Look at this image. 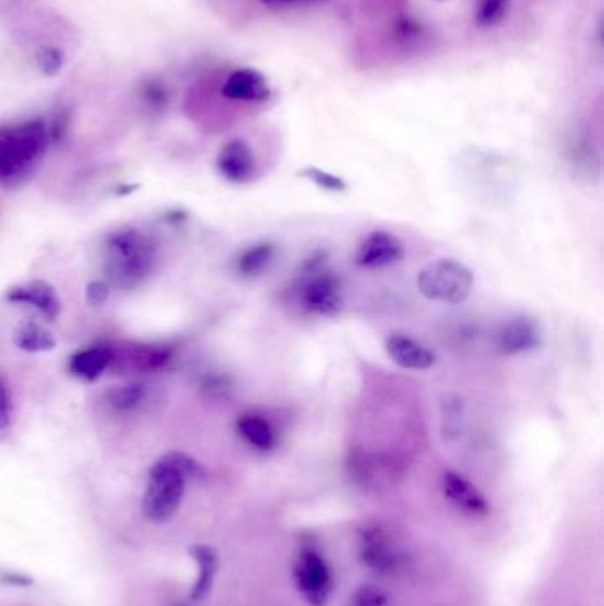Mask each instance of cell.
Segmentation results:
<instances>
[{
    "instance_id": "obj_10",
    "label": "cell",
    "mask_w": 604,
    "mask_h": 606,
    "mask_svg": "<svg viewBox=\"0 0 604 606\" xmlns=\"http://www.w3.org/2000/svg\"><path fill=\"white\" fill-rule=\"evenodd\" d=\"M442 486L447 500L450 504L456 505L461 513L475 518L488 516L491 513L488 498L484 497V493L463 475L447 470L442 477Z\"/></svg>"
},
{
    "instance_id": "obj_21",
    "label": "cell",
    "mask_w": 604,
    "mask_h": 606,
    "mask_svg": "<svg viewBox=\"0 0 604 606\" xmlns=\"http://www.w3.org/2000/svg\"><path fill=\"white\" fill-rule=\"evenodd\" d=\"M511 2L512 0H477L473 11L475 25L481 29H489L502 24L509 15Z\"/></svg>"
},
{
    "instance_id": "obj_7",
    "label": "cell",
    "mask_w": 604,
    "mask_h": 606,
    "mask_svg": "<svg viewBox=\"0 0 604 606\" xmlns=\"http://www.w3.org/2000/svg\"><path fill=\"white\" fill-rule=\"evenodd\" d=\"M358 553L365 568L378 575L392 573L399 564V550L387 530L380 525L365 527L358 534Z\"/></svg>"
},
{
    "instance_id": "obj_16",
    "label": "cell",
    "mask_w": 604,
    "mask_h": 606,
    "mask_svg": "<svg viewBox=\"0 0 604 606\" xmlns=\"http://www.w3.org/2000/svg\"><path fill=\"white\" fill-rule=\"evenodd\" d=\"M190 557L197 564V578L190 598L194 601H202L210 596L213 589L218 571V555L208 544H195L190 548Z\"/></svg>"
},
{
    "instance_id": "obj_20",
    "label": "cell",
    "mask_w": 604,
    "mask_h": 606,
    "mask_svg": "<svg viewBox=\"0 0 604 606\" xmlns=\"http://www.w3.org/2000/svg\"><path fill=\"white\" fill-rule=\"evenodd\" d=\"M172 355L174 348L169 344H151V346L146 344L135 351L132 362L139 371L155 373L171 362Z\"/></svg>"
},
{
    "instance_id": "obj_8",
    "label": "cell",
    "mask_w": 604,
    "mask_h": 606,
    "mask_svg": "<svg viewBox=\"0 0 604 606\" xmlns=\"http://www.w3.org/2000/svg\"><path fill=\"white\" fill-rule=\"evenodd\" d=\"M404 256L401 240L387 231H374L369 234L357 250L355 263L364 270H378L395 265Z\"/></svg>"
},
{
    "instance_id": "obj_30",
    "label": "cell",
    "mask_w": 604,
    "mask_h": 606,
    "mask_svg": "<svg viewBox=\"0 0 604 606\" xmlns=\"http://www.w3.org/2000/svg\"><path fill=\"white\" fill-rule=\"evenodd\" d=\"M270 6H291V4H305V2H319V0H261Z\"/></svg>"
},
{
    "instance_id": "obj_11",
    "label": "cell",
    "mask_w": 604,
    "mask_h": 606,
    "mask_svg": "<svg viewBox=\"0 0 604 606\" xmlns=\"http://www.w3.org/2000/svg\"><path fill=\"white\" fill-rule=\"evenodd\" d=\"M222 94L227 100L264 103L272 98V87L261 71L240 68L225 78Z\"/></svg>"
},
{
    "instance_id": "obj_17",
    "label": "cell",
    "mask_w": 604,
    "mask_h": 606,
    "mask_svg": "<svg viewBox=\"0 0 604 606\" xmlns=\"http://www.w3.org/2000/svg\"><path fill=\"white\" fill-rule=\"evenodd\" d=\"M13 344L25 353H48L57 348V337L38 321H22L15 328Z\"/></svg>"
},
{
    "instance_id": "obj_14",
    "label": "cell",
    "mask_w": 604,
    "mask_h": 606,
    "mask_svg": "<svg viewBox=\"0 0 604 606\" xmlns=\"http://www.w3.org/2000/svg\"><path fill=\"white\" fill-rule=\"evenodd\" d=\"M387 355L394 364L411 371H426L436 364L433 351L427 350L420 342L411 339L408 335L394 334L385 342Z\"/></svg>"
},
{
    "instance_id": "obj_22",
    "label": "cell",
    "mask_w": 604,
    "mask_h": 606,
    "mask_svg": "<svg viewBox=\"0 0 604 606\" xmlns=\"http://www.w3.org/2000/svg\"><path fill=\"white\" fill-rule=\"evenodd\" d=\"M107 399L116 412H132L146 399V387L142 383H128L110 390Z\"/></svg>"
},
{
    "instance_id": "obj_23",
    "label": "cell",
    "mask_w": 604,
    "mask_h": 606,
    "mask_svg": "<svg viewBox=\"0 0 604 606\" xmlns=\"http://www.w3.org/2000/svg\"><path fill=\"white\" fill-rule=\"evenodd\" d=\"M64 64H66V54L62 52L61 48L54 47V45H45V47L38 48L36 66L41 71V75L48 78L57 77L64 68Z\"/></svg>"
},
{
    "instance_id": "obj_4",
    "label": "cell",
    "mask_w": 604,
    "mask_h": 606,
    "mask_svg": "<svg viewBox=\"0 0 604 606\" xmlns=\"http://www.w3.org/2000/svg\"><path fill=\"white\" fill-rule=\"evenodd\" d=\"M326 252H316L303 263L293 284V300L316 316H337L344 307L341 280L325 266Z\"/></svg>"
},
{
    "instance_id": "obj_26",
    "label": "cell",
    "mask_w": 604,
    "mask_h": 606,
    "mask_svg": "<svg viewBox=\"0 0 604 606\" xmlns=\"http://www.w3.org/2000/svg\"><path fill=\"white\" fill-rule=\"evenodd\" d=\"M142 100L148 103L149 107L153 109H163L169 101V93H167V87L163 86L160 80H146L142 84V91H140Z\"/></svg>"
},
{
    "instance_id": "obj_3",
    "label": "cell",
    "mask_w": 604,
    "mask_h": 606,
    "mask_svg": "<svg viewBox=\"0 0 604 606\" xmlns=\"http://www.w3.org/2000/svg\"><path fill=\"white\" fill-rule=\"evenodd\" d=\"M48 142L43 119L0 126V185L18 187L31 178L47 153Z\"/></svg>"
},
{
    "instance_id": "obj_9",
    "label": "cell",
    "mask_w": 604,
    "mask_h": 606,
    "mask_svg": "<svg viewBox=\"0 0 604 606\" xmlns=\"http://www.w3.org/2000/svg\"><path fill=\"white\" fill-rule=\"evenodd\" d=\"M6 300L15 305H31L50 323H54L55 319L61 316V298L47 280L36 279L22 286H15L6 293Z\"/></svg>"
},
{
    "instance_id": "obj_6",
    "label": "cell",
    "mask_w": 604,
    "mask_h": 606,
    "mask_svg": "<svg viewBox=\"0 0 604 606\" xmlns=\"http://www.w3.org/2000/svg\"><path fill=\"white\" fill-rule=\"evenodd\" d=\"M295 585L310 606H325L333 589L332 569L321 553L307 548L295 562Z\"/></svg>"
},
{
    "instance_id": "obj_25",
    "label": "cell",
    "mask_w": 604,
    "mask_h": 606,
    "mask_svg": "<svg viewBox=\"0 0 604 606\" xmlns=\"http://www.w3.org/2000/svg\"><path fill=\"white\" fill-rule=\"evenodd\" d=\"M348 606H388V594L376 585H360Z\"/></svg>"
},
{
    "instance_id": "obj_15",
    "label": "cell",
    "mask_w": 604,
    "mask_h": 606,
    "mask_svg": "<svg viewBox=\"0 0 604 606\" xmlns=\"http://www.w3.org/2000/svg\"><path fill=\"white\" fill-rule=\"evenodd\" d=\"M114 362V350L107 344H98L73 353L70 358V373L84 381H96Z\"/></svg>"
},
{
    "instance_id": "obj_1",
    "label": "cell",
    "mask_w": 604,
    "mask_h": 606,
    "mask_svg": "<svg viewBox=\"0 0 604 606\" xmlns=\"http://www.w3.org/2000/svg\"><path fill=\"white\" fill-rule=\"evenodd\" d=\"M201 474V465L185 452L162 454L149 468L148 486L142 497L144 516L153 523L172 520L185 497L186 481Z\"/></svg>"
},
{
    "instance_id": "obj_18",
    "label": "cell",
    "mask_w": 604,
    "mask_h": 606,
    "mask_svg": "<svg viewBox=\"0 0 604 606\" xmlns=\"http://www.w3.org/2000/svg\"><path fill=\"white\" fill-rule=\"evenodd\" d=\"M236 429L240 433L241 438L259 452H270L275 449L277 445V436H275V429L272 428V424L268 420L261 417V415H254V413H248L243 415L236 424Z\"/></svg>"
},
{
    "instance_id": "obj_5",
    "label": "cell",
    "mask_w": 604,
    "mask_h": 606,
    "mask_svg": "<svg viewBox=\"0 0 604 606\" xmlns=\"http://www.w3.org/2000/svg\"><path fill=\"white\" fill-rule=\"evenodd\" d=\"M417 288L431 302L456 305L465 302L472 293L473 273L454 259H438L419 273Z\"/></svg>"
},
{
    "instance_id": "obj_31",
    "label": "cell",
    "mask_w": 604,
    "mask_h": 606,
    "mask_svg": "<svg viewBox=\"0 0 604 606\" xmlns=\"http://www.w3.org/2000/svg\"><path fill=\"white\" fill-rule=\"evenodd\" d=\"M135 188H139V185H132V187L119 188V190H116V194L117 195L132 194V192H135Z\"/></svg>"
},
{
    "instance_id": "obj_13",
    "label": "cell",
    "mask_w": 604,
    "mask_h": 606,
    "mask_svg": "<svg viewBox=\"0 0 604 606\" xmlns=\"http://www.w3.org/2000/svg\"><path fill=\"white\" fill-rule=\"evenodd\" d=\"M217 169L231 183H247L256 172V158L245 140L225 142L217 155Z\"/></svg>"
},
{
    "instance_id": "obj_28",
    "label": "cell",
    "mask_w": 604,
    "mask_h": 606,
    "mask_svg": "<svg viewBox=\"0 0 604 606\" xmlns=\"http://www.w3.org/2000/svg\"><path fill=\"white\" fill-rule=\"evenodd\" d=\"M110 286L105 280H93L89 282L86 288V302L93 309H100L105 303L109 302Z\"/></svg>"
},
{
    "instance_id": "obj_24",
    "label": "cell",
    "mask_w": 604,
    "mask_h": 606,
    "mask_svg": "<svg viewBox=\"0 0 604 606\" xmlns=\"http://www.w3.org/2000/svg\"><path fill=\"white\" fill-rule=\"evenodd\" d=\"M300 176L309 179L316 187L323 188L326 192H346L348 188L344 179L330 172L321 171L318 167H305L300 171Z\"/></svg>"
},
{
    "instance_id": "obj_12",
    "label": "cell",
    "mask_w": 604,
    "mask_h": 606,
    "mask_svg": "<svg viewBox=\"0 0 604 606\" xmlns=\"http://www.w3.org/2000/svg\"><path fill=\"white\" fill-rule=\"evenodd\" d=\"M541 344V330L534 319L519 316L505 323L496 337V348L500 355L512 357L532 351Z\"/></svg>"
},
{
    "instance_id": "obj_19",
    "label": "cell",
    "mask_w": 604,
    "mask_h": 606,
    "mask_svg": "<svg viewBox=\"0 0 604 606\" xmlns=\"http://www.w3.org/2000/svg\"><path fill=\"white\" fill-rule=\"evenodd\" d=\"M273 257H275V245L270 241H259L236 257L234 270L243 279H254L270 268Z\"/></svg>"
},
{
    "instance_id": "obj_27",
    "label": "cell",
    "mask_w": 604,
    "mask_h": 606,
    "mask_svg": "<svg viewBox=\"0 0 604 606\" xmlns=\"http://www.w3.org/2000/svg\"><path fill=\"white\" fill-rule=\"evenodd\" d=\"M13 424V399L9 392L8 381L0 373V433L8 431Z\"/></svg>"
},
{
    "instance_id": "obj_2",
    "label": "cell",
    "mask_w": 604,
    "mask_h": 606,
    "mask_svg": "<svg viewBox=\"0 0 604 606\" xmlns=\"http://www.w3.org/2000/svg\"><path fill=\"white\" fill-rule=\"evenodd\" d=\"M156 265V243L135 227L110 233L103 249V272L112 286L133 289L148 279Z\"/></svg>"
},
{
    "instance_id": "obj_29",
    "label": "cell",
    "mask_w": 604,
    "mask_h": 606,
    "mask_svg": "<svg viewBox=\"0 0 604 606\" xmlns=\"http://www.w3.org/2000/svg\"><path fill=\"white\" fill-rule=\"evenodd\" d=\"M68 126H70V110L61 109L57 110L54 114V119L50 126H47L48 139L50 142H62V139L66 137L68 133Z\"/></svg>"
}]
</instances>
